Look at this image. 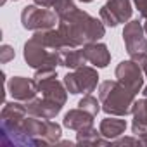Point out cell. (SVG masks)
Returning <instances> with one entry per match:
<instances>
[{
    "label": "cell",
    "instance_id": "28",
    "mask_svg": "<svg viewBox=\"0 0 147 147\" xmlns=\"http://www.w3.org/2000/svg\"><path fill=\"white\" fill-rule=\"evenodd\" d=\"M144 73H145V76H147V67H145V71H144Z\"/></svg>",
    "mask_w": 147,
    "mask_h": 147
},
{
    "label": "cell",
    "instance_id": "27",
    "mask_svg": "<svg viewBox=\"0 0 147 147\" xmlns=\"http://www.w3.org/2000/svg\"><path fill=\"white\" fill-rule=\"evenodd\" d=\"M80 2H85V4H88V2H92V0H80Z\"/></svg>",
    "mask_w": 147,
    "mask_h": 147
},
{
    "label": "cell",
    "instance_id": "5",
    "mask_svg": "<svg viewBox=\"0 0 147 147\" xmlns=\"http://www.w3.org/2000/svg\"><path fill=\"white\" fill-rule=\"evenodd\" d=\"M99 75L97 71L90 66H80L73 69V73H67L64 76V85L69 94H90L97 88Z\"/></svg>",
    "mask_w": 147,
    "mask_h": 147
},
{
    "label": "cell",
    "instance_id": "14",
    "mask_svg": "<svg viewBox=\"0 0 147 147\" xmlns=\"http://www.w3.org/2000/svg\"><path fill=\"white\" fill-rule=\"evenodd\" d=\"M131 114H133L131 130L138 137L140 133H145L147 131V97L142 99V100H135Z\"/></svg>",
    "mask_w": 147,
    "mask_h": 147
},
{
    "label": "cell",
    "instance_id": "22",
    "mask_svg": "<svg viewBox=\"0 0 147 147\" xmlns=\"http://www.w3.org/2000/svg\"><path fill=\"white\" fill-rule=\"evenodd\" d=\"M133 4L137 5L140 16H142L144 19H147V0H133Z\"/></svg>",
    "mask_w": 147,
    "mask_h": 147
},
{
    "label": "cell",
    "instance_id": "21",
    "mask_svg": "<svg viewBox=\"0 0 147 147\" xmlns=\"http://www.w3.org/2000/svg\"><path fill=\"white\" fill-rule=\"evenodd\" d=\"M2 55H0V61H2L4 64L5 62H9L12 57H14V50H12V47H9V45H2Z\"/></svg>",
    "mask_w": 147,
    "mask_h": 147
},
{
    "label": "cell",
    "instance_id": "12",
    "mask_svg": "<svg viewBox=\"0 0 147 147\" xmlns=\"http://www.w3.org/2000/svg\"><path fill=\"white\" fill-rule=\"evenodd\" d=\"M82 50H83V55H85L87 62H90L97 67H106L111 61V54L107 50V45H104V43L92 42V43L83 45Z\"/></svg>",
    "mask_w": 147,
    "mask_h": 147
},
{
    "label": "cell",
    "instance_id": "20",
    "mask_svg": "<svg viewBox=\"0 0 147 147\" xmlns=\"http://www.w3.org/2000/svg\"><path fill=\"white\" fill-rule=\"evenodd\" d=\"M111 145H140V140H138V137L137 138H130V137L114 138V140H111Z\"/></svg>",
    "mask_w": 147,
    "mask_h": 147
},
{
    "label": "cell",
    "instance_id": "6",
    "mask_svg": "<svg viewBox=\"0 0 147 147\" xmlns=\"http://www.w3.org/2000/svg\"><path fill=\"white\" fill-rule=\"evenodd\" d=\"M59 21V16L45 7H40L36 4L24 7L23 14H21V23L23 28L31 30V31H42V30H50L55 26V23Z\"/></svg>",
    "mask_w": 147,
    "mask_h": 147
},
{
    "label": "cell",
    "instance_id": "18",
    "mask_svg": "<svg viewBox=\"0 0 147 147\" xmlns=\"http://www.w3.org/2000/svg\"><path fill=\"white\" fill-rule=\"evenodd\" d=\"M52 7H54V12L59 16V19L69 16L71 12H75V11L78 9V7L75 5V2H73V0H54Z\"/></svg>",
    "mask_w": 147,
    "mask_h": 147
},
{
    "label": "cell",
    "instance_id": "24",
    "mask_svg": "<svg viewBox=\"0 0 147 147\" xmlns=\"http://www.w3.org/2000/svg\"><path fill=\"white\" fill-rule=\"evenodd\" d=\"M138 140H140V145H147V131L145 133H140L138 135Z\"/></svg>",
    "mask_w": 147,
    "mask_h": 147
},
{
    "label": "cell",
    "instance_id": "17",
    "mask_svg": "<svg viewBox=\"0 0 147 147\" xmlns=\"http://www.w3.org/2000/svg\"><path fill=\"white\" fill-rule=\"evenodd\" d=\"M100 137H102V133L97 131L94 128V125H92V126H87V128L78 130L76 142L78 144H83V145H107V144H111V140H107L106 137L104 138H100Z\"/></svg>",
    "mask_w": 147,
    "mask_h": 147
},
{
    "label": "cell",
    "instance_id": "16",
    "mask_svg": "<svg viewBox=\"0 0 147 147\" xmlns=\"http://www.w3.org/2000/svg\"><path fill=\"white\" fill-rule=\"evenodd\" d=\"M59 59H61V66H66L69 69H76L80 66H85V62H87V59L83 55V50L71 49V47H66V49L59 50Z\"/></svg>",
    "mask_w": 147,
    "mask_h": 147
},
{
    "label": "cell",
    "instance_id": "4",
    "mask_svg": "<svg viewBox=\"0 0 147 147\" xmlns=\"http://www.w3.org/2000/svg\"><path fill=\"white\" fill-rule=\"evenodd\" d=\"M24 59L26 62L35 67V69H43V67H55L61 64L59 59V50H52L45 47L42 42H38L35 36H31L24 43Z\"/></svg>",
    "mask_w": 147,
    "mask_h": 147
},
{
    "label": "cell",
    "instance_id": "19",
    "mask_svg": "<svg viewBox=\"0 0 147 147\" xmlns=\"http://www.w3.org/2000/svg\"><path fill=\"white\" fill-rule=\"evenodd\" d=\"M100 106H102L100 100H97V99H95L94 95H90V94H85V97L78 102V107L85 109L87 113H90V114H94V116H97V113L102 109Z\"/></svg>",
    "mask_w": 147,
    "mask_h": 147
},
{
    "label": "cell",
    "instance_id": "8",
    "mask_svg": "<svg viewBox=\"0 0 147 147\" xmlns=\"http://www.w3.org/2000/svg\"><path fill=\"white\" fill-rule=\"evenodd\" d=\"M131 2L130 0H107L100 7V21L106 26H118L126 23L131 18Z\"/></svg>",
    "mask_w": 147,
    "mask_h": 147
},
{
    "label": "cell",
    "instance_id": "26",
    "mask_svg": "<svg viewBox=\"0 0 147 147\" xmlns=\"http://www.w3.org/2000/svg\"><path fill=\"white\" fill-rule=\"evenodd\" d=\"M144 30H145V36H147V21H145V24H144Z\"/></svg>",
    "mask_w": 147,
    "mask_h": 147
},
{
    "label": "cell",
    "instance_id": "3",
    "mask_svg": "<svg viewBox=\"0 0 147 147\" xmlns=\"http://www.w3.org/2000/svg\"><path fill=\"white\" fill-rule=\"evenodd\" d=\"M38 92L50 100H55L59 104H66L67 99V88H64L66 85L57 82V71L55 67H43V69H36L35 78Z\"/></svg>",
    "mask_w": 147,
    "mask_h": 147
},
{
    "label": "cell",
    "instance_id": "11",
    "mask_svg": "<svg viewBox=\"0 0 147 147\" xmlns=\"http://www.w3.org/2000/svg\"><path fill=\"white\" fill-rule=\"evenodd\" d=\"M24 104H26L28 114L36 116V118H43V119L55 118L62 109V104H59L55 100H50V99H45V97H42V99L35 97V99H31V100H28Z\"/></svg>",
    "mask_w": 147,
    "mask_h": 147
},
{
    "label": "cell",
    "instance_id": "10",
    "mask_svg": "<svg viewBox=\"0 0 147 147\" xmlns=\"http://www.w3.org/2000/svg\"><path fill=\"white\" fill-rule=\"evenodd\" d=\"M7 88H9L11 95L14 97V100H19V102H28V100L35 99L36 94H38L36 82L30 80V78H24V76H14L9 82Z\"/></svg>",
    "mask_w": 147,
    "mask_h": 147
},
{
    "label": "cell",
    "instance_id": "9",
    "mask_svg": "<svg viewBox=\"0 0 147 147\" xmlns=\"http://www.w3.org/2000/svg\"><path fill=\"white\" fill-rule=\"evenodd\" d=\"M123 42L126 47L128 55H137V54H147V38H145V30L138 19L130 21L125 24L123 30Z\"/></svg>",
    "mask_w": 147,
    "mask_h": 147
},
{
    "label": "cell",
    "instance_id": "13",
    "mask_svg": "<svg viewBox=\"0 0 147 147\" xmlns=\"http://www.w3.org/2000/svg\"><path fill=\"white\" fill-rule=\"evenodd\" d=\"M62 125L69 130H82V128H87V126H92L94 125V114L87 113L85 109L78 107V109H71L64 119H62Z\"/></svg>",
    "mask_w": 147,
    "mask_h": 147
},
{
    "label": "cell",
    "instance_id": "2",
    "mask_svg": "<svg viewBox=\"0 0 147 147\" xmlns=\"http://www.w3.org/2000/svg\"><path fill=\"white\" fill-rule=\"evenodd\" d=\"M99 100L104 113L111 116H126L133 111L135 94L123 87L118 80H107L99 85Z\"/></svg>",
    "mask_w": 147,
    "mask_h": 147
},
{
    "label": "cell",
    "instance_id": "1",
    "mask_svg": "<svg viewBox=\"0 0 147 147\" xmlns=\"http://www.w3.org/2000/svg\"><path fill=\"white\" fill-rule=\"evenodd\" d=\"M57 30L62 35L66 47H71V49H78L82 45L97 42L106 35L104 23L80 9H76L69 16L59 19Z\"/></svg>",
    "mask_w": 147,
    "mask_h": 147
},
{
    "label": "cell",
    "instance_id": "25",
    "mask_svg": "<svg viewBox=\"0 0 147 147\" xmlns=\"http://www.w3.org/2000/svg\"><path fill=\"white\" fill-rule=\"evenodd\" d=\"M142 92H144V97H147V87H144V88H142Z\"/></svg>",
    "mask_w": 147,
    "mask_h": 147
},
{
    "label": "cell",
    "instance_id": "15",
    "mask_svg": "<svg viewBox=\"0 0 147 147\" xmlns=\"http://www.w3.org/2000/svg\"><path fill=\"white\" fill-rule=\"evenodd\" d=\"M125 130H126V121L119 119V118H106L100 121V126H99V131L107 140H114V138L121 137L125 133Z\"/></svg>",
    "mask_w": 147,
    "mask_h": 147
},
{
    "label": "cell",
    "instance_id": "7",
    "mask_svg": "<svg viewBox=\"0 0 147 147\" xmlns=\"http://www.w3.org/2000/svg\"><path fill=\"white\" fill-rule=\"evenodd\" d=\"M114 75H116V80L123 87H126L130 92H133L135 95L144 88V76H145V73H144V69L133 59L121 61L118 64V67H116Z\"/></svg>",
    "mask_w": 147,
    "mask_h": 147
},
{
    "label": "cell",
    "instance_id": "23",
    "mask_svg": "<svg viewBox=\"0 0 147 147\" xmlns=\"http://www.w3.org/2000/svg\"><path fill=\"white\" fill-rule=\"evenodd\" d=\"M35 4L40 5V7H45V9H50L52 4H54V0H35Z\"/></svg>",
    "mask_w": 147,
    "mask_h": 147
}]
</instances>
